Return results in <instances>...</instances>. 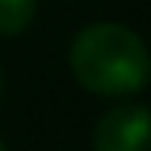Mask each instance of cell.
Here are the masks:
<instances>
[{
	"label": "cell",
	"mask_w": 151,
	"mask_h": 151,
	"mask_svg": "<svg viewBox=\"0 0 151 151\" xmlns=\"http://www.w3.org/2000/svg\"><path fill=\"white\" fill-rule=\"evenodd\" d=\"M35 0H0V35H16L32 23Z\"/></svg>",
	"instance_id": "3957f363"
},
{
	"label": "cell",
	"mask_w": 151,
	"mask_h": 151,
	"mask_svg": "<svg viewBox=\"0 0 151 151\" xmlns=\"http://www.w3.org/2000/svg\"><path fill=\"white\" fill-rule=\"evenodd\" d=\"M0 151H6V148H3V142H0Z\"/></svg>",
	"instance_id": "277c9868"
},
{
	"label": "cell",
	"mask_w": 151,
	"mask_h": 151,
	"mask_svg": "<svg viewBox=\"0 0 151 151\" xmlns=\"http://www.w3.org/2000/svg\"><path fill=\"white\" fill-rule=\"evenodd\" d=\"M0 87H3V81H0Z\"/></svg>",
	"instance_id": "5b68a950"
},
{
	"label": "cell",
	"mask_w": 151,
	"mask_h": 151,
	"mask_svg": "<svg viewBox=\"0 0 151 151\" xmlns=\"http://www.w3.org/2000/svg\"><path fill=\"white\" fill-rule=\"evenodd\" d=\"M93 151H148V106L109 109L93 129Z\"/></svg>",
	"instance_id": "7a4b0ae2"
},
{
	"label": "cell",
	"mask_w": 151,
	"mask_h": 151,
	"mask_svg": "<svg viewBox=\"0 0 151 151\" xmlns=\"http://www.w3.org/2000/svg\"><path fill=\"white\" fill-rule=\"evenodd\" d=\"M71 74L90 93L129 96L148 84L145 42L119 23L87 26L71 45Z\"/></svg>",
	"instance_id": "6da1fadb"
}]
</instances>
